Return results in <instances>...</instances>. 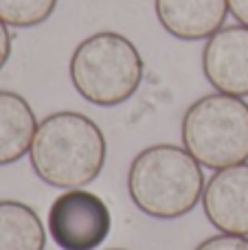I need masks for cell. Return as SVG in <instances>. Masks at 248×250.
I'll list each match as a JSON object with an SVG mask.
<instances>
[{"instance_id": "1", "label": "cell", "mask_w": 248, "mask_h": 250, "mask_svg": "<svg viewBox=\"0 0 248 250\" xmlns=\"http://www.w3.org/2000/svg\"><path fill=\"white\" fill-rule=\"evenodd\" d=\"M108 145L101 127L86 114H48L35 129L29 149L31 167L55 189H83L105 165Z\"/></svg>"}, {"instance_id": "2", "label": "cell", "mask_w": 248, "mask_h": 250, "mask_svg": "<svg viewBox=\"0 0 248 250\" xmlns=\"http://www.w3.org/2000/svg\"><path fill=\"white\" fill-rule=\"evenodd\" d=\"M202 165L185 147L161 143L136 154L127 171V193L141 213L176 220L202 202Z\"/></svg>"}, {"instance_id": "3", "label": "cell", "mask_w": 248, "mask_h": 250, "mask_svg": "<svg viewBox=\"0 0 248 250\" xmlns=\"http://www.w3.org/2000/svg\"><path fill=\"white\" fill-rule=\"evenodd\" d=\"M68 75L82 99L99 108H114L136 95L145 64L132 40L117 31H99L77 44Z\"/></svg>"}, {"instance_id": "4", "label": "cell", "mask_w": 248, "mask_h": 250, "mask_svg": "<svg viewBox=\"0 0 248 250\" xmlns=\"http://www.w3.org/2000/svg\"><path fill=\"white\" fill-rule=\"evenodd\" d=\"M180 134L202 167L220 171L248 163V104L224 92L200 97L185 112Z\"/></svg>"}, {"instance_id": "5", "label": "cell", "mask_w": 248, "mask_h": 250, "mask_svg": "<svg viewBox=\"0 0 248 250\" xmlns=\"http://www.w3.org/2000/svg\"><path fill=\"white\" fill-rule=\"evenodd\" d=\"M112 215L97 193L66 189L48 208V233L62 250H97L108 239Z\"/></svg>"}, {"instance_id": "6", "label": "cell", "mask_w": 248, "mask_h": 250, "mask_svg": "<svg viewBox=\"0 0 248 250\" xmlns=\"http://www.w3.org/2000/svg\"><path fill=\"white\" fill-rule=\"evenodd\" d=\"M202 73L218 92L248 97V26H222L207 40Z\"/></svg>"}, {"instance_id": "7", "label": "cell", "mask_w": 248, "mask_h": 250, "mask_svg": "<svg viewBox=\"0 0 248 250\" xmlns=\"http://www.w3.org/2000/svg\"><path fill=\"white\" fill-rule=\"evenodd\" d=\"M202 208L220 233L248 237V163L215 171L202 191Z\"/></svg>"}, {"instance_id": "8", "label": "cell", "mask_w": 248, "mask_h": 250, "mask_svg": "<svg viewBox=\"0 0 248 250\" xmlns=\"http://www.w3.org/2000/svg\"><path fill=\"white\" fill-rule=\"evenodd\" d=\"M161 26L176 40H209L227 22V0H154Z\"/></svg>"}, {"instance_id": "9", "label": "cell", "mask_w": 248, "mask_h": 250, "mask_svg": "<svg viewBox=\"0 0 248 250\" xmlns=\"http://www.w3.org/2000/svg\"><path fill=\"white\" fill-rule=\"evenodd\" d=\"M38 119L29 101L11 90H0V165L18 163L29 154Z\"/></svg>"}, {"instance_id": "10", "label": "cell", "mask_w": 248, "mask_h": 250, "mask_svg": "<svg viewBox=\"0 0 248 250\" xmlns=\"http://www.w3.org/2000/svg\"><path fill=\"white\" fill-rule=\"evenodd\" d=\"M46 233L40 215L24 202L0 200V250H44Z\"/></svg>"}, {"instance_id": "11", "label": "cell", "mask_w": 248, "mask_h": 250, "mask_svg": "<svg viewBox=\"0 0 248 250\" xmlns=\"http://www.w3.org/2000/svg\"><path fill=\"white\" fill-rule=\"evenodd\" d=\"M57 0H0V20L7 26L31 29L53 16Z\"/></svg>"}, {"instance_id": "12", "label": "cell", "mask_w": 248, "mask_h": 250, "mask_svg": "<svg viewBox=\"0 0 248 250\" xmlns=\"http://www.w3.org/2000/svg\"><path fill=\"white\" fill-rule=\"evenodd\" d=\"M196 250H248V237L244 235H213L205 239Z\"/></svg>"}, {"instance_id": "13", "label": "cell", "mask_w": 248, "mask_h": 250, "mask_svg": "<svg viewBox=\"0 0 248 250\" xmlns=\"http://www.w3.org/2000/svg\"><path fill=\"white\" fill-rule=\"evenodd\" d=\"M9 55H11V33H9V26L0 20V70L9 62Z\"/></svg>"}, {"instance_id": "14", "label": "cell", "mask_w": 248, "mask_h": 250, "mask_svg": "<svg viewBox=\"0 0 248 250\" xmlns=\"http://www.w3.org/2000/svg\"><path fill=\"white\" fill-rule=\"evenodd\" d=\"M227 2H228V13L240 24L248 26V0H227Z\"/></svg>"}, {"instance_id": "15", "label": "cell", "mask_w": 248, "mask_h": 250, "mask_svg": "<svg viewBox=\"0 0 248 250\" xmlns=\"http://www.w3.org/2000/svg\"><path fill=\"white\" fill-rule=\"evenodd\" d=\"M108 250H123V248H108Z\"/></svg>"}]
</instances>
